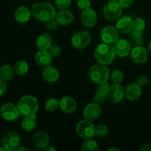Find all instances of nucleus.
Here are the masks:
<instances>
[{"mask_svg":"<svg viewBox=\"0 0 151 151\" xmlns=\"http://www.w3.org/2000/svg\"><path fill=\"white\" fill-rule=\"evenodd\" d=\"M18 109L21 116H35L38 109V102L32 95H25L18 102Z\"/></svg>","mask_w":151,"mask_h":151,"instance_id":"f03ea898","label":"nucleus"},{"mask_svg":"<svg viewBox=\"0 0 151 151\" xmlns=\"http://www.w3.org/2000/svg\"><path fill=\"white\" fill-rule=\"evenodd\" d=\"M45 109L49 112H55L59 107V100L55 97L48 99L44 105Z\"/></svg>","mask_w":151,"mask_h":151,"instance_id":"7c9ffc66","label":"nucleus"},{"mask_svg":"<svg viewBox=\"0 0 151 151\" xmlns=\"http://www.w3.org/2000/svg\"><path fill=\"white\" fill-rule=\"evenodd\" d=\"M109 1H118V0H107Z\"/></svg>","mask_w":151,"mask_h":151,"instance_id":"09e8293b","label":"nucleus"},{"mask_svg":"<svg viewBox=\"0 0 151 151\" xmlns=\"http://www.w3.org/2000/svg\"><path fill=\"white\" fill-rule=\"evenodd\" d=\"M130 55L132 60L136 63H145L148 60V50L142 45L135 46L132 48Z\"/></svg>","mask_w":151,"mask_h":151,"instance_id":"f8f14e48","label":"nucleus"},{"mask_svg":"<svg viewBox=\"0 0 151 151\" xmlns=\"http://www.w3.org/2000/svg\"><path fill=\"white\" fill-rule=\"evenodd\" d=\"M116 53L114 47L110 44L103 43L97 46L94 50V58L99 63L103 65L111 64L114 60Z\"/></svg>","mask_w":151,"mask_h":151,"instance_id":"7ed1b4c3","label":"nucleus"},{"mask_svg":"<svg viewBox=\"0 0 151 151\" xmlns=\"http://www.w3.org/2000/svg\"><path fill=\"white\" fill-rule=\"evenodd\" d=\"M139 150L141 151H151V143H146L143 145Z\"/></svg>","mask_w":151,"mask_h":151,"instance_id":"79ce46f5","label":"nucleus"},{"mask_svg":"<svg viewBox=\"0 0 151 151\" xmlns=\"http://www.w3.org/2000/svg\"><path fill=\"white\" fill-rule=\"evenodd\" d=\"M110 72L106 65L98 63L91 66L88 72V78L96 84H101L108 82L110 79Z\"/></svg>","mask_w":151,"mask_h":151,"instance_id":"20e7f679","label":"nucleus"},{"mask_svg":"<svg viewBox=\"0 0 151 151\" xmlns=\"http://www.w3.org/2000/svg\"><path fill=\"white\" fill-rule=\"evenodd\" d=\"M109 87H110V84L108 82L99 84V86L97 88V90H96L95 94H94V97L92 98L93 102L98 105H100L104 103L106 99L107 98Z\"/></svg>","mask_w":151,"mask_h":151,"instance_id":"a211bd4d","label":"nucleus"},{"mask_svg":"<svg viewBox=\"0 0 151 151\" xmlns=\"http://www.w3.org/2000/svg\"><path fill=\"white\" fill-rule=\"evenodd\" d=\"M19 113L18 106L12 103H4L0 108V116L7 122H13L19 118Z\"/></svg>","mask_w":151,"mask_h":151,"instance_id":"6e6552de","label":"nucleus"},{"mask_svg":"<svg viewBox=\"0 0 151 151\" xmlns=\"http://www.w3.org/2000/svg\"><path fill=\"white\" fill-rule=\"evenodd\" d=\"M101 114V109L100 106L95 103H91L87 105L83 109V115L84 119L90 121H94L98 119Z\"/></svg>","mask_w":151,"mask_h":151,"instance_id":"2eb2a0df","label":"nucleus"},{"mask_svg":"<svg viewBox=\"0 0 151 151\" xmlns=\"http://www.w3.org/2000/svg\"><path fill=\"white\" fill-rule=\"evenodd\" d=\"M100 38L103 43L114 45L119 38V30L111 25L104 27L100 32Z\"/></svg>","mask_w":151,"mask_h":151,"instance_id":"9d476101","label":"nucleus"},{"mask_svg":"<svg viewBox=\"0 0 151 151\" xmlns=\"http://www.w3.org/2000/svg\"><path fill=\"white\" fill-rule=\"evenodd\" d=\"M91 40V36L89 32L86 30H81L72 35L71 43L75 48L82 50L89 45Z\"/></svg>","mask_w":151,"mask_h":151,"instance_id":"1a4fd4ad","label":"nucleus"},{"mask_svg":"<svg viewBox=\"0 0 151 151\" xmlns=\"http://www.w3.org/2000/svg\"><path fill=\"white\" fill-rule=\"evenodd\" d=\"M14 69L9 65H3L0 67V78L6 82L12 81L14 76Z\"/></svg>","mask_w":151,"mask_h":151,"instance_id":"bb28decb","label":"nucleus"},{"mask_svg":"<svg viewBox=\"0 0 151 151\" xmlns=\"http://www.w3.org/2000/svg\"><path fill=\"white\" fill-rule=\"evenodd\" d=\"M32 16L37 20L42 22H47L55 19L56 14L55 8L49 1H39L32 6Z\"/></svg>","mask_w":151,"mask_h":151,"instance_id":"f257e3e1","label":"nucleus"},{"mask_svg":"<svg viewBox=\"0 0 151 151\" xmlns=\"http://www.w3.org/2000/svg\"><path fill=\"white\" fill-rule=\"evenodd\" d=\"M116 27L119 32L129 33L133 29V19L129 16H121L116 22Z\"/></svg>","mask_w":151,"mask_h":151,"instance_id":"5701e85b","label":"nucleus"},{"mask_svg":"<svg viewBox=\"0 0 151 151\" xmlns=\"http://www.w3.org/2000/svg\"><path fill=\"white\" fill-rule=\"evenodd\" d=\"M76 134L83 139H92L95 136V126L92 122L88 119H83L78 122L75 128Z\"/></svg>","mask_w":151,"mask_h":151,"instance_id":"39448f33","label":"nucleus"},{"mask_svg":"<svg viewBox=\"0 0 151 151\" xmlns=\"http://www.w3.org/2000/svg\"><path fill=\"white\" fill-rule=\"evenodd\" d=\"M48 52L50 53V55L52 56V58H57L58 57L59 55L61 53V49H60V47H58V45H52V44L51 47L48 49Z\"/></svg>","mask_w":151,"mask_h":151,"instance_id":"c9c22d12","label":"nucleus"},{"mask_svg":"<svg viewBox=\"0 0 151 151\" xmlns=\"http://www.w3.org/2000/svg\"><path fill=\"white\" fill-rule=\"evenodd\" d=\"M150 85H151V78H150Z\"/></svg>","mask_w":151,"mask_h":151,"instance_id":"8fccbe9b","label":"nucleus"},{"mask_svg":"<svg viewBox=\"0 0 151 151\" xmlns=\"http://www.w3.org/2000/svg\"><path fill=\"white\" fill-rule=\"evenodd\" d=\"M142 93V86H140L137 83H131L128 84L125 89V97L131 101L138 100L141 97Z\"/></svg>","mask_w":151,"mask_h":151,"instance_id":"6ab92c4d","label":"nucleus"},{"mask_svg":"<svg viewBox=\"0 0 151 151\" xmlns=\"http://www.w3.org/2000/svg\"><path fill=\"white\" fill-rule=\"evenodd\" d=\"M99 148V145L97 142L91 139H88L84 141L81 146V150L83 151H97Z\"/></svg>","mask_w":151,"mask_h":151,"instance_id":"c756f323","label":"nucleus"},{"mask_svg":"<svg viewBox=\"0 0 151 151\" xmlns=\"http://www.w3.org/2000/svg\"><path fill=\"white\" fill-rule=\"evenodd\" d=\"M31 16H32L31 10L24 6H21L18 7L14 12L15 19L18 23L20 24H24L29 22Z\"/></svg>","mask_w":151,"mask_h":151,"instance_id":"4be33fe9","label":"nucleus"},{"mask_svg":"<svg viewBox=\"0 0 151 151\" xmlns=\"http://www.w3.org/2000/svg\"><path fill=\"white\" fill-rule=\"evenodd\" d=\"M81 21L86 27H92L97 22V13L91 7L83 10L81 14Z\"/></svg>","mask_w":151,"mask_h":151,"instance_id":"ddd939ff","label":"nucleus"},{"mask_svg":"<svg viewBox=\"0 0 151 151\" xmlns=\"http://www.w3.org/2000/svg\"><path fill=\"white\" fill-rule=\"evenodd\" d=\"M109 134V128L106 125L100 124L95 127V136L99 138H105Z\"/></svg>","mask_w":151,"mask_h":151,"instance_id":"473e14b6","label":"nucleus"},{"mask_svg":"<svg viewBox=\"0 0 151 151\" xmlns=\"http://www.w3.org/2000/svg\"><path fill=\"white\" fill-rule=\"evenodd\" d=\"M148 51L151 53V41L149 42V44H148Z\"/></svg>","mask_w":151,"mask_h":151,"instance_id":"49530a36","label":"nucleus"},{"mask_svg":"<svg viewBox=\"0 0 151 151\" xmlns=\"http://www.w3.org/2000/svg\"><path fill=\"white\" fill-rule=\"evenodd\" d=\"M56 7L61 10H67L72 4V0H55Z\"/></svg>","mask_w":151,"mask_h":151,"instance_id":"f704fd0d","label":"nucleus"},{"mask_svg":"<svg viewBox=\"0 0 151 151\" xmlns=\"http://www.w3.org/2000/svg\"><path fill=\"white\" fill-rule=\"evenodd\" d=\"M32 141L35 147L44 150L50 144V137L47 133L40 131L33 134Z\"/></svg>","mask_w":151,"mask_h":151,"instance_id":"f3484780","label":"nucleus"},{"mask_svg":"<svg viewBox=\"0 0 151 151\" xmlns=\"http://www.w3.org/2000/svg\"><path fill=\"white\" fill-rule=\"evenodd\" d=\"M122 9L118 1H109L103 7V16L109 21H117L122 16Z\"/></svg>","mask_w":151,"mask_h":151,"instance_id":"423d86ee","label":"nucleus"},{"mask_svg":"<svg viewBox=\"0 0 151 151\" xmlns=\"http://www.w3.org/2000/svg\"><path fill=\"white\" fill-rule=\"evenodd\" d=\"M42 75L45 81L48 83H55L58 80L60 74H59L58 70L55 67L49 66L47 67L44 68Z\"/></svg>","mask_w":151,"mask_h":151,"instance_id":"b1692460","label":"nucleus"},{"mask_svg":"<svg viewBox=\"0 0 151 151\" xmlns=\"http://www.w3.org/2000/svg\"><path fill=\"white\" fill-rule=\"evenodd\" d=\"M36 116H24L21 122V127L27 132H32L36 127Z\"/></svg>","mask_w":151,"mask_h":151,"instance_id":"a878e982","label":"nucleus"},{"mask_svg":"<svg viewBox=\"0 0 151 151\" xmlns=\"http://www.w3.org/2000/svg\"><path fill=\"white\" fill-rule=\"evenodd\" d=\"M116 55L119 58H125L129 55L132 47L129 41L126 39H119L113 46Z\"/></svg>","mask_w":151,"mask_h":151,"instance_id":"4468645a","label":"nucleus"},{"mask_svg":"<svg viewBox=\"0 0 151 151\" xmlns=\"http://www.w3.org/2000/svg\"><path fill=\"white\" fill-rule=\"evenodd\" d=\"M7 88V86L6 81H4V80H2L0 78V97H1V96L5 94Z\"/></svg>","mask_w":151,"mask_h":151,"instance_id":"a19ab883","label":"nucleus"},{"mask_svg":"<svg viewBox=\"0 0 151 151\" xmlns=\"http://www.w3.org/2000/svg\"><path fill=\"white\" fill-rule=\"evenodd\" d=\"M129 38L136 45H142L144 44V32L142 30L132 29L129 32Z\"/></svg>","mask_w":151,"mask_h":151,"instance_id":"cd10ccee","label":"nucleus"},{"mask_svg":"<svg viewBox=\"0 0 151 151\" xmlns=\"http://www.w3.org/2000/svg\"><path fill=\"white\" fill-rule=\"evenodd\" d=\"M13 69H14L15 73L17 74L18 75L23 76L25 74L27 73L28 70H29V65L24 60H18L15 63Z\"/></svg>","mask_w":151,"mask_h":151,"instance_id":"c85d7f7f","label":"nucleus"},{"mask_svg":"<svg viewBox=\"0 0 151 151\" xmlns=\"http://www.w3.org/2000/svg\"><path fill=\"white\" fill-rule=\"evenodd\" d=\"M113 150H115V151H118V150H120L119 148H117V147H111V148L108 149V151H113Z\"/></svg>","mask_w":151,"mask_h":151,"instance_id":"a18cd8bd","label":"nucleus"},{"mask_svg":"<svg viewBox=\"0 0 151 151\" xmlns=\"http://www.w3.org/2000/svg\"><path fill=\"white\" fill-rule=\"evenodd\" d=\"M44 151H55L56 149L54 147H52V146H50V145H48L47 147H46L44 149Z\"/></svg>","mask_w":151,"mask_h":151,"instance_id":"37998d69","label":"nucleus"},{"mask_svg":"<svg viewBox=\"0 0 151 151\" xmlns=\"http://www.w3.org/2000/svg\"><path fill=\"white\" fill-rule=\"evenodd\" d=\"M149 82H150V81H149L147 77L145 76V75H142V76L139 77V78L137 79V83L140 86H145L147 85Z\"/></svg>","mask_w":151,"mask_h":151,"instance_id":"58836bf2","label":"nucleus"},{"mask_svg":"<svg viewBox=\"0 0 151 151\" xmlns=\"http://www.w3.org/2000/svg\"><path fill=\"white\" fill-rule=\"evenodd\" d=\"M77 5L81 10H86L91 6L90 0H77Z\"/></svg>","mask_w":151,"mask_h":151,"instance_id":"e433bc0d","label":"nucleus"},{"mask_svg":"<svg viewBox=\"0 0 151 151\" xmlns=\"http://www.w3.org/2000/svg\"><path fill=\"white\" fill-rule=\"evenodd\" d=\"M58 24V22H56L55 19L46 22V27H47V28L49 30H55V29H57Z\"/></svg>","mask_w":151,"mask_h":151,"instance_id":"4c0bfd02","label":"nucleus"},{"mask_svg":"<svg viewBox=\"0 0 151 151\" xmlns=\"http://www.w3.org/2000/svg\"><path fill=\"white\" fill-rule=\"evenodd\" d=\"M125 95L123 86L120 83H114L109 87L107 98L113 104H117L122 101Z\"/></svg>","mask_w":151,"mask_h":151,"instance_id":"9b49d317","label":"nucleus"},{"mask_svg":"<svg viewBox=\"0 0 151 151\" xmlns=\"http://www.w3.org/2000/svg\"><path fill=\"white\" fill-rule=\"evenodd\" d=\"M52 56L47 50H39L35 55V61L37 64L42 68L47 67L52 64Z\"/></svg>","mask_w":151,"mask_h":151,"instance_id":"aec40b11","label":"nucleus"},{"mask_svg":"<svg viewBox=\"0 0 151 151\" xmlns=\"http://www.w3.org/2000/svg\"><path fill=\"white\" fill-rule=\"evenodd\" d=\"M16 150H25V151H29V149L28 147H24V146H19L17 147Z\"/></svg>","mask_w":151,"mask_h":151,"instance_id":"c03bdc74","label":"nucleus"},{"mask_svg":"<svg viewBox=\"0 0 151 151\" xmlns=\"http://www.w3.org/2000/svg\"><path fill=\"white\" fill-rule=\"evenodd\" d=\"M52 44V38L49 34L42 33L36 40V46L39 50H48Z\"/></svg>","mask_w":151,"mask_h":151,"instance_id":"393cba45","label":"nucleus"},{"mask_svg":"<svg viewBox=\"0 0 151 151\" xmlns=\"http://www.w3.org/2000/svg\"><path fill=\"white\" fill-rule=\"evenodd\" d=\"M145 21L142 18H136L134 20H133V29L143 31L145 28Z\"/></svg>","mask_w":151,"mask_h":151,"instance_id":"72a5a7b5","label":"nucleus"},{"mask_svg":"<svg viewBox=\"0 0 151 151\" xmlns=\"http://www.w3.org/2000/svg\"><path fill=\"white\" fill-rule=\"evenodd\" d=\"M59 108L64 113L72 114L77 110L78 104L73 97L65 96L59 100Z\"/></svg>","mask_w":151,"mask_h":151,"instance_id":"dca6fc26","label":"nucleus"},{"mask_svg":"<svg viewBox=\"0 0 151 151\" xmlns=\"http://www.w3.org/2000/svg\"><path fill=\"white\" fill-rule=\"evenodd\" d=\"M1 144L7 151L16 150L20 146V135L15 131H7L1 139Z\"/></svg>","mask_w":151,"mask_h":151,"instance_id":"0eeeda50","label":"nucleus"},{"mask_svg":"<svg viewBox=\"0 0 151 151\" xmlns=\"http://www.w3.org/2000/svg\"><path fill=\"white\" fill-rule=\"evenodd\" d=\"M110 79L113 83H120L124 80V74L119 69H115L111 72Z\"/></svg>","mask_w":151,"mask_h":151,"instance_id":"2f4dec72","label":"nucleus"},{"mask_svg":"<svg viewBox=\"0 0 151 151\" xmlns=\"http://www.w3.org/2000/svg\"><path fill=\"white\" fill-rule=\"evenodd\" d=\"M134 0H118V3L122 8H128L132 5Z\"/></svg>","mask_w":151,"mask_h":151,"instance_id":"ea45409f","label":"nucleus"},{"mask_svg":"<svg viewBox=\"0 0 151 151\" xmlns=\"http://www.w3.org/2000/svg\"><path fill=\"white\" fill-rule=\"evenodd\" d=\"M0 151H7V150H6V148L4 147V146H2V147H0Z\"/></svg>","mask_w":151,"mask_h":151,"instance_id":"de8ad7c7","label":"nucleus"},{"mask_svg":"<svg viewBox=\"0 0 151 151\" xmlns=\"http://www.w3.org/2000/svg\"><path fill=\"white\" fill-rule=\"evenodd\" d=\"M55 19L58 24L62 26L69 25L73 22L74 15L71 11L68 10H61L56 13Z\"/></svg>","mask_w":151,"mask_h":151,"instance_id":"412c9836","label":"nucleus"}]
</instances>
